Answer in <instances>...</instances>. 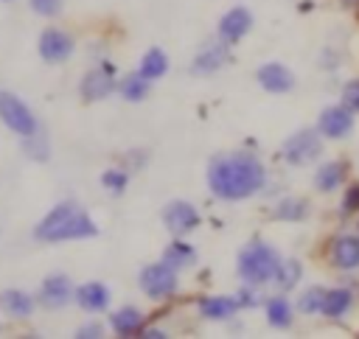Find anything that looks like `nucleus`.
I'll return each instance as SVG.
<instances>
[{
    "label": "nucleus",
    "instance_id": "f257e3e1",
    "mask_svg": "<svg viewBox=\"0 0 359 339\" xmlns=\"http://www.w3.org/2000/svg\"><path fill=\"white\" fill-rule=\"evenodd\" d=\"M266 182V171L250 151H233L222 154L208 168V185L219 199L236 202L258 193Z\"/></svg>",
    "mask_w": 359,
    "mask_h": 339
},
{
    "label": "nucleus",
    "instance_id": "f03ea898",
    "mask_svg": "<svg viewBox=\"0 0 359 339\" xmlns=\"http://www.w3.org/2000/svg\"><path fill=\"white\" fill-rule=\"evenodd\" d=\"M39 241H67V238H93L98 235V227L84 216L73 202L56 205L34 230Z\"/></svg>",
    "mask_w": 359,
    "mask_h": 339
},
{
    "label": "nucleus",
    "instance_id": "7ed1b4c3",
    "mask_svg": "<svg viewBox=\"0 0 359 339\" xmlns=\"http://www.w3.org/2000/svg\"><path fill=\"white\" fill-rule=\"evenodd\" d=\"M278 252L264 244V241H250L241 252H238V275L247 286H261L266 280H275V272H278Z\"/></svg>",
    "mask_w": 359,
    "mask_h": 339
},
{
    "label": "nucleus",
    "instance_id": "20e7f679",
    "mask_svg": "<svg viewBox=\"0 0 359 339\" xmlns=\"http://www.w3.org/2000/svg\"><path fill=\"white\" fill-rule=\"evenodd\" d=\"M137 283H140V291H143L146 297H151V300H165V297H171V294L177 291V269H171L165 261L149 263V266H143Z\"/></svg>",
    "mask_w": 359,
    "mask_h": 339
},
{
    "label": "nucleus",
    "instance_id": "39448f33",
    "mask_svg": "<svg viewBox=\"0 0 359 339\" xmlns=\"http://www.w3.org/2000/svg\"><path fill=\"white\" fill-rule=\"evenodd\" d=\"M323 151V134L317 129H300L283 143V160L289 165H306Z\"/></svg>",
    "mask_w": 359,
    "mask_h": 339
},
{
    "label": "nucleus",
    "instance_id": "423d86ee",
    "mask_svg": "<svg viewBox=\"0 0 359 339\" xmlns=\"http://www.w3.org/2000/svg\"><path fill=\"white\" fill-rule=\"evenodd\" d=\"M0 120H3L11 132H17V134H22V137H31V134L39 132L34 112H31L14 92H0Z\"/></svg>",
    "mask_w": 359,
    "mask_h": 339
},
{
    "label": "nucleus",
    "instance_id": "0eeeda50",
    "mask_svg": "<svg viewBox=\"0 0 359 339\" xmlns=\"http://www.w3.org/2000/svg\"><path fill=\"white\" fill-rule=\"evenodd\" d=\"M317 132L328 140H342L353 132V112L345 109L342 104L339 106H325L317 118Z\"/></svg>",
    "mask_w": 359,
    "mask_h": 339
},
{
    "label": "nucleus",
    "instance_id": "6e6552de",
    "mask_svg": "<svg viewBox=\"0 0 359 339\" xmlns=\"http://www.w3.org/2000/svg\"><path fill=\"white\" fill-rule=\"evenodd\" d=\"M163 224L168 227V233L174 235H185L191 233L196 224H199V213L191 202H182V199H174L163 207Z\"/></svg>",
    "mask_w": 359,
    "mask_h": 339
},
{
    "label": "nucleus",
    "instance_id": "1a4fd4ad",
    "mask_svg": "<svg viewBox=\"0 0 359 339\" xmlns=\"http://www.w3.org/2000/svg\"><path fill=\"white\" fill-rule=\"evenodd\" d=\"M328 258H331V266H337L339 272L359 269V235L339 233L328 247Z\"/></svg>",
    "mask_w": 359,
    "mask_h": 339
},
{
    "label": "nucleus",
    "instance_id": "9d476101",
    "mask_svg": "<svg viewBox=\"0 0 359 339\" xmlns=\"http://www.w3.org/2000/svg\"><path fill=\"white\" fill-rule=\"evenodd\" d=\"M73 53V36L59 31V28H45L39 34V56L50 64H59L65 62L67 56Z\"/></svg>",
    "mask_w": 359,
    "mask_h": 339
},
{
    "label": "nucleus",
    "instance_id": "9b49d317",
    "mask_svg": "<svg viewBox=\"0 0 359 339\" xmlns=\"http://www.w3.org/2000/svg\"><path fill=\"white\" fill-rule=\"evenodd\" d=\"M255 78H258L261 90H266V92H275V95H280V92H289V90L294 87V76H292V70H289L286 64H280V62H269V64H261V67H258V73H255Z\"/></svg>",
    "mask_w": 359,
    "mask_h": 339
},
{
    "label": "nucleus",
    "instance_id": "f8f14e48",
    "mask_svg": "<svg viewBox=\"0 0 359 339\" xmlns=\"http://www.w3.org/2000/svg\"><path fill=\"white\" fill-rule=\"evenodd\" d=\"M250 28H252V14H250L244 6L230 8V11L219 20V36H222L224 42H238Z\"/></svg>",
    "mask_w": 359,
    "mask_h": 339
},
{
    "label": "nucleus",
    "instance_id": "ddd939ff",
    "mask_svg": "<svg viewBox=\"0 0 359 339\" xmlns=\"http://www.w3.org/2000/svg\"><path fill=\"white\" fill-rule=\"evenodd\" d=\"M348 179V162L345 160H328L314 171V188L320 193H331L337 188H342Z\"/></svg>",
    "mask_w": 359,
    "mask_h": 339
},
{
    "label": "nucleus",
    "instance_id": "4468645a",
    "mask_svg": "<svg viewBox=\"0 0 359 339\" xmlns=\"http://www.w3.org/2000/svg\"><path fill=\"white\" fill-rule=\"evenodd\" d=\"M70 294H73V286H70V280L65 275H50V277L42 280L39 300H42L45 308H62V305H67Z\"/></svg>",
    "mask_w": 359,
    "mask_h": 339
},
{
    "label": "nucleus",
    "instance_id": "2eb2a0df",
    "mask_svg": "<svg viewBox=\"0 0 359 339\" xmlns=\"http://www.w3.org/2000/svg\"><path fill=\"white\" fill-rule=\"evenodd\" d=\"M112 90H115V81H112V70H109V67H95V70H90V73L84 76V81H81V95H84L87 101H101V98H107Z\"/></svg>",
    "mask_w": 359,
    "mask_h": 339
},
{
    "label": "nucleus",
    "instance_id": "dca6fc26",
    "mask_svg": "<svg viewBox=\"0 0 359 339\" xmlns=\"http://www.w3.org/2000/svg\"><path fill=\"white\" fill-rule=\"evenodd\" d=\"M351 305H353V291L351 289H342V286L339 289H325L320 314L328 317V319H339L351 311Z\"/></svg>",
    "mask_w": 359,
    "mask_h": 339
},
{
    "label": "nucleus",
    "instance_id": "f3484780",
    "mask_svg": "<svg viewBox=\"0 0 359 339\" xmlns=\"http://www.w3.org/2000/svg\"><path fill=\"white\" fill-rule=\"evenodd\" d=\"M76 300L84 311H104L109 305V291H107L104 283L93 280V283H84V286L76 289Z\"/></svg>",
    "mask_w": 359,
    "mask_h": 339
},
{
    "label": "nucleus",
    "instance_id": "a211bd4d",
    "mask_svg": "<svg viewBox=\"0 0 359 339\" xmlns=\"http://www.w3.org/2000/svg\"><path fill=\"white\" fill-rule=\"evenodd\" d=\"M112 328H115V333L123 336V339L140 336V333H143V314H140L137 308H132V305L118 308V311L112 314Z\"/></svg>",
    "mask_w": 359,
    "mask_h": 339
},
{
    "label": "nucleus",
    "instance_id": "6ab92c4d",
    "mask_svg": "<svg viewBox=\"0 0 359 339\" xmlns=\"http://www.w3.org/2000/svg\"><path fill=\"white\" fill-rule=\"evenodd\" d=\"M238 308L241 305L236 297H202L199 300V314L205 319H230Z\"/></svg>",
    "mask_w": 359,
    "mask_h": 339
},
{
    "label": "nucleus",
    "instance_id": "aec40b11",
    "mask_svg": "<svg viewBox=\"0 0 359 339\" xmlns=\"http://www.w3.org/2000/svg\"><path fill=\"white\" fill-rule=\"evenodd\" d=\"M227 59H230V50H227V45H224V39H222V42H213V45H208V48L196 56L194 73H213V70H219Z\"/></svg>",
    "mask_w": 359,
    "mask_h": 339
},
{
    "label": "nucleus",
    "instance_id": "412c9836",
    "mask_svg": "<svg viewBox=\"0 0 359 339\" xmlns=\"http://www.w3.org/2000/svg\"><path fill=\"white\" fill-rule=\"evenodd\" d=\"M264 308H266V322H269L272 328H280V331L292 328L294 311H292V303H289L286 297H269Z\"/></svg>",
    "mask_w": 359,
    "mask_h": 339
},
{
    "label": "nucleus",
    "instance_id": "4be33fe9",
    "mask_svg": "<svg viewBox=\"0 0 359 339\" xmlns=\"http://www.w3.org/2000/svg\"><path fill=\"white\" fill-rule=\"evenodd\" d=\"M0 305H3V311L11 314V317H28V314L34 311L31 294H25V291H20V289H6V291H0Z\"/></svg>",
    "mask_w": 359,
    "mask_h": 339
},
{
    "label": "nucleus",
    "instance_id": "5701e85b",
    "mask_svg": "<svg viewBox=\"0 0 359 339\" xmlns=\"http://www.w3.org/2000/svg\"><path fill=\"white\" fill-rule=\"evenodd\" d=\"M300 277H303L300 261H297V258H283V261L278 263V272H275V286H278L280 291H292V289L300 283Z\"/></svg>",
    "mask_w": 359,
    "mask_h": 339
},
{
    "label": "nucleus",
    "instance_id": "b1692460",
    "mask_svg": "<svg viewBox=\"0 0 359 339\" xmlns=\"http://www.w3.org/2000/svg\"><path fill=\"white\" fill-rule=\"evenodd\" d=\"M306 216H309V202L300 196H286L275 207V219L280 221H303Z\"/></svg>",
    "mask_w": 359,
    "mask_h": 339
},
{
    "label": "nucleus",
    "instance_id": "393cba45",
    "mask_svg": "<svg viewBox=\"0 0 359 339\" xmlns=\"http://www.w3.org/2000/svg\"><path fill=\"white\" fill-rule=\"evenodd\" d=\"M163 261H165L171 269H185V266H191V263L196 261V252H194L191 244H185V241H174V244L165 247Z\"/></svg>",
    "mask_w": 359,
    "mask_h": 339
},
{
    "label": "nucleus",
    "instance_id": "a878e982",
    "mask_svg": "<svg viewBox=\"0 0 359 339\" xmlns=\"http://www.w3.org/2000/svg\"><path fill=\"white\" fill-rule=\"evenodd\" d=\"M165 70H168V56H165L160 48L146 50V56H143V62H140V73H143L146 78H160Z\"/></svg>",
    "mask_w": 359,
    "mask_h": 339
},
{
    "label": "nucleus",
    "instance_id": "bb28decb",
    "mask_svg": "<svg viewBox=\"0 0 359 339\" xmlns=\"http://www.w3.org/2000/svg\"><path fill=\"white\" fill-rule=\"evenodd\" d=\"M118 90H121V95H123L126 101H140V98L149 92V78L137 70V73L126 76V78L118 84Z\"/></svg>",
    "mask_w": 359,
    "mask_h": 339
},
{
    "label": "nucleus",
    "instance_id": "cd10ccee",
    "mask_svg": "<svg viewBox=\"0 0 359 339\" xmlns=\"http://www.w3.org/2000/svg\"><path fill=\"white\" fill-rule=\"evenodd\" d=\"M323 297H325V286H309V289L297 297V311H300V314H320Z\"/></svg>",
    "mask_w": 359,
    "mask_h": 339
},
{
    "label": "nucleus",
    "instance_id": "c85d7f7f",
    "mask_svg": "<svg viewBox=\"0 0 359 339\" xmlns=\"http://www.w3.org/2000/svg\"><path fill=\"white\" fill-rule=\"evenodd\" d=\"M359 213V182H348V188L342 191V199H339V216L348 219Z\"/></svg>",
    "mask_w": 359,
    "mask_h": 339
},
{
    "label": "nucleus",
    "instance_id": "c756f323",
    "mask_svg": "<svg viewBox=\"0 0 359 339\" xmlns=\"http://www.w3.org/2000/svg\"><path fill=\"white\" fill-rule=\"evenodd\" d=\"M339 104H342L345 109H351L353 115H359V78L345 81V87H342V92H339Z\"/></svg>",
    "mask_w": 359,
    "mask_h": 339
},
{
    "label": "nucleus",
    "instance_id": "7c9ffc66",
    "mask_svg": "<svg viewBox=\"0 0 359 339\" xmlns=\"http://www.w3.org/2000/svg\"><path fill=\"white\" fill-rule=\"evenodd\" d=\"M101 185L109 188L112 193H121V191L126 188V174H123L121 168H109V171L101 174Z\"/></svg>",
    "mask_w": 359,
    "mask_h": 339
},
{
    "label": "nucleus",
    "instance_id": "2f4dec72",
    "mask_svg": "<svg viewBox=\"0 0 359 339\" xmlns=\"http://www.w3.org/2000/svg\"><path fill=\"white\" fill-rule=\"evenodd\" d=\"M31 8L42 17H56L62 11V0H31Z\"/></svg>",
    "mask_w": 359,
    "mask_h": 339
},
{
    "label": "nucleus",
    "instance_id": "473e14b6",
    "mask_svg": "<svg viewBox=\"0 0 359 339\" xmlns=\"http://www.w3.org/2000/svg\"><path fill=\"white\" fill-rule=\"evenodd\" d=\"M76 336H79V339H98V336H101V325H98V322L81 325V328L76 331Z\"/></svg>",
    "mask_w": 359,
    "mask_h": 339
},
{
    "label": "nucleus",
    "instance_id": "72a5a7b5",
    "mask_svg": "<svg viewBox=\"0 0 359 339\" xmlns=\"http://www.w3.org/2000/svg\"><path fill=\"white\" fill-rule=\"evenodd\" d=\"M236 300H238V305H241V308H250V305H255V294H252L250 289H241V291L236 294Z\"/></svg>",
    "mask_w": 359,
    "mask_h": 339
},
{
    "label": "nucleus",
    "instance_id": "f704fd0d",
    "mask_svg": "<svg viewBox=\"0 0 359 339\" xmlns=\"http://www.w3.org/2000/svg\"><path fill=\"white\" fill-rule=\"evenodd\" d=\"M140 336H149V339H163L165 333H163V331H143Z\"/></svg>",
    "mask_w": 359,
    "mask_h": 339
},
{
    "label": "nucleus",
    "instance_id": "c9c22d12",
    "mask_svg": "<svg viewBox=\"0 0 359 339\" xmlns=\"http://www.w3.org/2000/svg\"><path fill=\"white\" fill-rule=\"evenodd\" d=\"M342 6H351V8H359V0H339Z\"/></svg>",
    "mask_w": 359,
    "mask_h": 339
}]
</instances>
